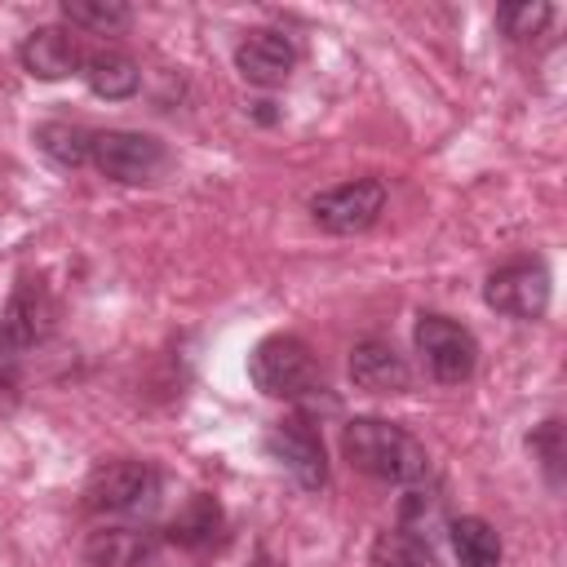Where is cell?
I'll list each match as a JSON object with an SVG mask.
<instances>
[{
  "mask_svg": "<svg viewBox=\"0 0 567 567\" xmlns=\"http://www.w3.org/2000/svg\"><path fill=\"white\" fill-rule=\"evenodd\" d=\"M527 447H532V456L540 461V470H545V478L549 483H563V461H567V443H563V421L558 416H549L532 439H527Z\"/></svg>",
  "mask_w": 567,
  "mask_h": 567,
  "instance_id": "cell-21",
  "label": "cell"
},
{
  "mask_svg": "<svg viewBox=\"0 0 567 567\" xmlns=\"http://www.w3.org/2000/svg\"><path fill=\"white\" fill-rule=\"evenodd\" d=\"M22 390H27V372H22V359L0 350V416H9V412L22 403Z\"/></svg>",
  "mask_w": 567,
  "mask_h": 567,
  "instance_id": "cell-22",
  "label": "cell"
},
{
  "mask_svg": "<svg viewBox=\"0 0 567 567\" xmlns=\"http://www.w3.org/2000/svg\"><path fill=\"white\" fill-rule=\"evenodd\" d=\"M447 540H452V554L461 567H501V536L487 518H478V514L452 518Z\"/></svg>",
  "mask_w": 567,
  "mask_h": 567,
  "instance_id": "cell-15",
  "label": "cell"
},
{
  "mask_svg": "<svg viewBox=\"0 0 567 567\" xmlns=\"http://www.w3.org/2000/svg\"><path fill=\"white\" fill-rule=\"evenodd\" d=\"M372 567H434V549L430 536L408 532V527H385L372 540Z\"/></svg>",
  "mask_w": 567,
  "mask_h": 567,
  "instance_id": "cell-17",
  "label": "cell"
},
{
  "mask_svg": "<svg viewBox=\"0 0 567 567\" xmlns=\"http://www.w3.org/2000/svg\"><path fill=\"white\" fill-rule=\"evenodd\" d=\"M266 452H270V456H275V461L297 478V487L319 492V487L328 483L323 439H319V430L310 425V416L292 412V416L275 421V425H270V434H266Z\"/></svg>",
  "mask_w": 567,
  "mask_h": 567,
  "instance_id": "cell-8",
  "label": "cell"
},
{
  "mask_svg": "<svg viewBox=\"0 0 567 567\" xmlns=\"http://www.w3.org/2000/svg\"><path fill=\"white\" fill-rule=\"evenodd\" d=\"M18 62H22L27 75H35V80H62V75L80 71L84 53H80V44H75V35H71L66 27H35V31L22 40Z\"/></svg>",
  "mask_w": 567,
  "mask_h": 567,
  "instance_id": "cell-13",
  "label": "cell"
},
{
  "mask_svg": "<svg viewBox=\"0 0 567 567\" xmlns=\"http://www.w3.org/2000/svg\"><path fill=\"white\" fill-rule=\"evenodd\" d=\"M248 377L261 394L288 399V403L315 399L323 390V372L315 363V350L292 332H275V337L257 341L248 354Z\"/></svg>",
  "mask_w": 567,
  "mask_h": 567,
  "instance_id": "cell-2",
  "label": "cell"
},
{
  "mask_svg": "<svg viewBox=\"0 0 567 567\" xmlns=\"http://www.w3.org/2000/svg\"><path fill=\"white\" fill-rule=\"evenodd\" d=\"M235 66H239V75L248 84L275 89V84H284L292 75L297 49H292V40L284 31H248L239 40V49H235Z\"/></svg>",
  "mask_w": 567,
  "mask_h": 567,
  "instance_id": "cell-10",
  "label": "cell"
},
{
  "mask_svg": "<svg viewBox=\"0 0 567 567\" xmlns=\"http://www.w3.org/2000/svg\"><path fill=\"white\" fill-rule=\"evenodd\" d=\"M381 208H385V182L381 177H354V182H341V186L319 190L310 199V217L328 235H359L381 217Z\"/></svg>",
  "mask_w": 567,
  "mask_h": 567,
  "instance_id": "cell-7",
  "label": "cell"
},
{
  "mask_svg": "<svg viewBox=\"0 0 567 567\" xmlns=\"http://www.w3.org/2000/svg\"><path fill=\"white\" fill-rule=\"evenodd\" d=\"M549 18H554V9H549L545 0H518V4H501V9H496V22H501V31H505L509 40H532V35H540V31L549 27Z\"/></svg>",
  "mask_w": 567,
  "mask_h": 567,
  "instance_id": "cell-20",
  "label": "cell"
},
{
  "mask_svg": "<svg viewBox=\"0 0 567 567\" xmlns=\"http://www.w3.org/2000/svg\"><path fill=\"white\" fill-rule=\"evenodd\" d=\"M346 368H350V381H354L359 390H368V394H403L408 381H412L403 354H399L390 341H381V337L354 341Z\"/></svg>",
  "mask_w": 567,
  "mask_h": 567,
  "instance_id": "cell-11",
  "label": "cell"
},
{
  "mask_svg": "<svg viewBox=\"0 0 567 567\" xmlns=\"http://www.w3.org/2000/svg\"><path fill=\"white\" fill-rule=\"evenodd\" d=\"M412 337H416V350H421V359H425V368H430L434 381L465 385L474 377V368H478V341L456 319L434 315V310L430 315H416Z\"/></svg>",
  "mask_w": 567,
  "mask_h": 567,
  "instance_id": "cell-5",
  "label": "cell"
},
{
  "mask_svg": "<svg viewBox=\"0 0 567 567\" xmlns=\"http://www.w3.org/2000/svg\"><path fill=\"white\" fill-rule=\"evenodd\" d=\"M53 319H58V306H53L49 284L40 275H18L13 292L0 310V350L22 359L53 332Z\"/></svg>",
  "mask_w": 567,
  "mask_h": 567,
  "instance_id": "cell-6",
  "label": "cell"
},
{
  "mask_svg": "<svg viewBox=\"0 0 567 567\" xmlns=\"http://www.w3.org/2000/svg\"><path fill=\"white\" fill-rule=\"evenodd\" d=\"M341 452L346 461L368 474V478H381V483H399V487H412L421 478H430V456L425 447L394 421H381V416H354L346 421L341 430Z\"/></svg>",
  "mask_w": 567,
  "mask_h": 567,
  "instance_id": "cell-1",
  "label": "cell"
},
{
  "mask_svg": "<svg viewBox=\"0 0 567 567\" xmlns=\"http://www.w3.org/2000/svg\"><path fill=\"white\" fill-rule=\"evenodd\" d=\"M35 146H40L53 164H62V168H80V164H89L93 133L80 128V124H71V120H49V124L35 128Z\"/></svg>",
  "mask_w": 567,
  "mask_h": 567,
  "instance_id": "cell-18",
  "label": "cell"
},
{
  "mask_svg": "<svg viewBox=\"0 0 567 567\" xmlns=\"http://www.w3.org/2000/svg\"><path fill=\"white\" fill-rule=\"evenodd\" d=\"M62 18L71 27H89L97 35H115L133 22V9L124 0H62Z\"/></svg>",
  "mask_w": 567,
  "mask_h": 567,
  "instance_id": "cell-19",
  "label": "cell"
},
{
  "mask_svg": "<svg viewBox=\"0 0 567 567\" xmlns=\"http://www.w3.org/2000/svg\"><path fill=\"white\" fill-rule=\"evenodd\" d=\"M84 558L93 567H155L159 540L146 527H97L84 540Z\"/></svg>",
  "mask_w": 567,
  "mask_h": 567,
  "instance_id": "cell-12",
  "label": "cell"
},
{
  "mask_svg": "<svg viewBox=\"0 0 567 567\" xmlns=\"http://www.w3.org/2000/svg\"><path fill=\"white\" fill-rule=\"evenodd\" d=\"M221 532V505L208 496V492H195L168 523V540L173 545H186V549H199L208 540H217Z\"/></svg>",
  "mask_w": 567,
  "mask_h": 567,
  "instance_id": "cell-16",
  "label": "cell"
},
{
  "mask_svg": "<svg viewBox=\"0 0 567 567\" xmlns=\"http://www.w3.org/2000/svg\"><path fill=\"white\" fill-rule=\"evenodd\" d=\"M483 301L509 319H540L549 306V270L540 261H509L487 275Z\"/></svg>",
  "mask_w": 567,
  "mask_h": 567,
  "instance_id": "cell-9",
  "label": "cell"
},
{
  "mask_svg": "<svg viewBox=\"0 0 567 567\" xmlns=\"http://www.w3.org/2000/svg\"><path fill=\"white\" fill-rule=\"evenodd\" d=\"M84 509L102 514V518H128L142 514L159 501V470L151 461L137 456H120V461H102L89 478H84Z\"/></svg>",
  "mask_w": 567,
  "mask_h": 567,
  "instance_id": "cell-3",
  "label": "cell"
},
{
  "mask_svg": "<svg viewBox=\"0 0 567 567\" xmlns=\"http://www.w3.org/2000/svg\"><path fill=\"white\" fill-rule=\"evenodd\" d=\"M89 159L97 164L102 177L124 182V186H146L168 168V151L159 137L137 133V128H106L93 133V151Z\"/></svg>",
  "mask_w": 567,
  "mask_h": 567,
  "instance_id": "cell-4",
  "label": "cell"
},
{
  "mask_svg": "<svg viewBox=\"0 0 567 567\" xmlns=\"http://www.w3.org/2000/svg\"><path fill=\"white\" fill-rule=\"evenodd\" d=\"M80 75H84V84H89L97 97H106V102L133 97L137 84H142L137 62H133L128 53H120V49H93V53H84Z\"/></svg>",
  "mask_w": 567,
  "mask_h": 567,
  "instance_id": "cell-14",
  "label": "cell"
}]
</instances>
